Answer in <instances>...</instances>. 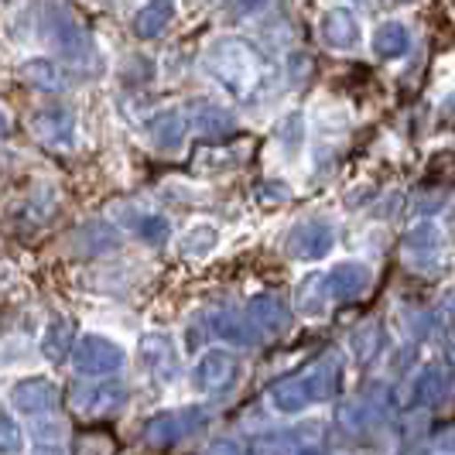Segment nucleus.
Here are the masks:
<instances>
[{"label":"nucleus","instance_id":"nucleus-4","mask_svg":"<svg viewBox=\"0 0 455 455\" xmlns=\"http://www.w3.org/2000/svg\"><path fill=\"white\" fill-rule=\"evenodd\" d=\"M48 35H52V42L59 45V52L66 55V59H83L86 55V35H83V28L68 18L66 11H52L48 14Z\"/></svg>","mask_w":455,"mask_h":455},{"label":"nucleus","instance_id":"nucleus-1","mask_svg":"<svg viewBox=\"0 0 455 455\" xmlns=\"http://www.w3.org/2000/svg\"><path fill=\"white\" fill-rule=\"evenodd\" d=\"M72 363H76V373H86V377L114 373L124 363V349L114 339H107V336L86 332L83 339L72 346Z\"/></svg>","mask_w":455,"mask_h":455},{"label":"nucleus","instance_id":"nucleus-14","mask_svg":"<svg viewBox=\"0 0 455 455\" xmlns=\"http://www.w3.org/2000/svg\"><path fill=\"white\" fill-rule=\"evenodd\" d=\"M240 4H243V7H253V4H257V0H240Z\"/></svg>","mask_w":455,"mask_h":455},{"label":"nucleus","instance_id":"nucleus-11","mask_svg":"<svg viewBox=\"0 0 455 455\" xmlns=\"http://www.w3.org/2000/svg\"><path fill=\"white\" fill-rule=\"evenodd\" d=\"M62 428H66L62 421H42V425L35 428V435H38L42 442H48V438H52V442H59V438H62Z\"/></svg>","mask_w":455,"mask_h":455},{"label":"nucleus","instance_id":"nucleus-3","mask_svg":"<svg viewBox=\"0 0 455 455\" xmlns=\"http://www.w3.org/2000/svg\"><path fill=\"white\" fill-rule=\"evenodd\" d=\"M31 134L38 137L45 148H68L76 137V116L68 107H48L31 116Z\"/></svg>","mask_w":455,"mask_h":455},{"label":"nucleus","instance_id":"nucleus-2","mask_svg":"<svg viewBox=\"0 0 455 455\" xmlns=\"http://www.w3.org/2000/svg\"><path fill=\"white\" fill-rule=\"evenodd\" d=\"M59 384L48 377H24L11 387V404L14 411H21L28 418H42L48 411L59 408Z\"/></svg>","mask_w":455,"mask_h":455},{"label":"nucleus","instance_id":"nucleus-8","mask_svg":"<svg viewBox=\"0 0 455 455\" xmlns=\"http://www.w3.org/2000/svg\"><path fill=\"white\" fill-rule=\"evenodd\" d=\"M24 79L35 86V90H45V92H55L66 86V79H62V72L59 66L52 62V59H31V62H24Z\"/></svg>","mask_w":455,"mask_h":455},{"label":"nucleus","instance_id":"nucleus-9","mask_svg":"<svg viewBox=\"0 0 455 455\" xmlns=\"http://www.w3.org/2000/svg\"><path fill=\"white\" fill-rule=\"evenodd\" d=\"M24 452V432L21 425L0 411V455H21Z\"/></svg>","mask_w":455,"mask_h":455},{"label":"nucleus","instance_id":"nucleus-10","mask_svg":"<svg viewBox=\"0 0 455 455\" xmlns=\"http://www.w3.org/2000/svg\"><path fill=\"white\" fill-rule=\"evenodd\" d=\"M76 455H114V442L100 432L79 435V442H76Z\"/></svg>","mask_w":455,"mask_h":455},{"label":"nucleus","instance_id":"nucleus-5","mask_svg":"<svg viewBox=\"0 0 455 455\" xmlns=\"http://www.w3.org/2000/svg\"><path fill=\"white\" fill-rule=\"evenodd\" d=\"M120 397H124V387H116V384H100V387L76 384L72 387V408L79 411V414H100V411L116 408Z\"/></svg>","mask_w":455,"mask_h":455},{"label":"nucleus","instance_id":"nucleus-13","mask_svg":"<svg viewBox=\"0 0 455 455\" xmlns=\"http://www.w3.org/2000/svg\"><path fill=\"white\" fill-rule=\"evenodd\" d=\"M7 134H11V116L0 110V137H7Z\"/></svg>","mask_w":455,"mask_h":455},{"label":"nucleus","instance_id":"nucleus-12","mask_svg":"<svg viewBox=\"0 0 455 455\" xmlns=\"http://www.w3.org/2000/svg\"><path fill=\"white\" fill-rule=\"evenodd\" d=\"M31 455H66V452H62L59 442H38V445L31 449Z\"/></svg>","mask_w":455,"mask_h":455},{"label":"nucleus","instance_id":"nucleus-6","mask_svg":"<svg viewBox=\"0 0 455 455\" xmlns=\"http://www.w3.org/2000/svg\"><path fill=\"white\" fill-rule=\"evenodd\" d=\"M72 336H76V325L68 319H52L42 332V353H45L48 363H62L68 353H72Z\"/></svg>","mask_w":455,"mask_h":455},{"label":"nucleus","instance_id":"nucleus-7","mask_svg":"<svg viewBox=\"0 0 455 455\" xmlns=\"http://www.w3.org/2000/svg\"><path fill=\"white\" fill-rule=\"evenodd\" d=\"M172 18H175V4L172 0H148L134 14V31L140 38H155L168 28Z\"/></svg>","mask_w":455,"mask_h":455}]
</instances>
